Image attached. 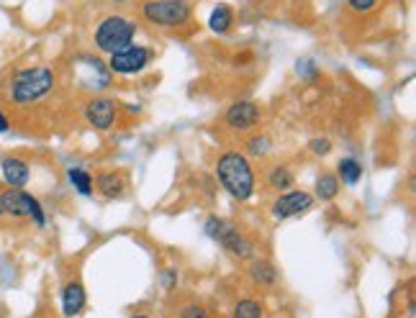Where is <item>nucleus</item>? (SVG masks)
Here are the masks:
<instances>
[{"label":"nucleus","mask_w":416,"mask_h":318,"mask_svg":"<svg viewBox=\"0 0 416 318\" xmlns=\"http://www.w3.org/2000/svg\"><path fill=\"white\" fill-rule=\"evenodd\" d=\"M250 277L257 282V285L270 287V285H275V282H278V270H275V265H273V262L255 260V262H252V267H250Z\"/></svg>","instance_id":"15"},{"label":"nucleus","mask_w":416,"mask_h":318,"mask_svg":"<svg viewBox=\"0 0 416 318\" xmlns=\"http://www.w3.org/2000/svg\"><path fill=\"white\" fill-rule=\"evenodd\" d=\"M260 118H263V113H260V106H257L255 101H237L231 103L229 111H226L224 121L229 128H234V131H252V128L260 123Z\"/></svg>","instance_id":"9"},{"label":"nucleus","mask_w":416,"mask_h":318,"mask_svg":"<svg viewBox=\"0 0 416 318\" xmlns=\"http://www.w3.org/2000/svg\"><path fill=\"white\" fill-rule=\"evenodd\" d=\"M293 183H295L293 172H290L285 165L273 167V170H270V175H268V185L273 188V190H288Z\"/></svg>","instance_id":"19"},{"label":"nucleus","mask_w":416,"mask_h":318,"mask_svg":"<svg viewBox=\"0 0 416 318\" xmlns=\"http://www.w3.org/2000/svg\"><path fill=\"white\" fill-rule=\"evenodd\" d=\"M0 216H3V208H0Z\"/></svg>","instance_id":"28"},{"label":"nucleus","mask_w":416,"mask_h":318,"mask_svg":"<svg viewBox=\"0 0 416 318\" xmlns=\"http://www.w3.org/2000/svg\"><path fill=\"white\" fill-rule=\"evenodd\" d=\"M152 62V49L141 44H128L126 49L113 51L108 59V70L116 75H139Z\"/></svg>","instance_id":"7"},{"label":"nucleus","mask_w":416,"mask_h":318,"mask_svg":"<svg viewBox=\"0 0 416 318\" xmlns=\"http://www.w3.org/2000/svg\"><path fill=\"white\" fill-rule=\"evenodd\" d=\"M308 149L314 154H319V157H327V154L332 152V141H329L327 136H314V139L308 141Z\"/></svg>","instance_id":"22"},{"label":"nucleus","mask_w":416,"mask_h":318,"mask_svg":"<svg viewBox=\"0 0 416 318\" xmlns=\"http://www.w3.org/2000/svg\"><path fill=\"white\" fill-rule=\"evenodd\" d=\"M234 318H263V306L257 300L244 298L234 306Z\"/></svg>","instance_id":"20"},{"label":"nucleus","mask_w":416,"mask_h":318,"mask_svg":"<svg viewBox=\"0 0 416 318\" xmlns=\"http://www.w3.org/2000/svg\"><path fill=\"white\" fill-rule=\"evenodd\" d=\"M54 83H57V77L44 64L19 70L11 77V101L16 106H34L36 101L49 96L54 90Z\"/></svg>","instance_id":"2"},{"label":"nucleus","mask_w":416,"mask_h":318,"mask_svg":"<svg viewBox=\"0 0 416 318\" xmlns=\"http://www.w3.org/2000/svg\"><path fill=\"white\" fill-rule=\"evenodd\" d=\"M314 208V195L306 190H285L283 195L275 198L273 203V216L278 221H285V218H295L303 216L308 210Z\"/></svg>","instance_id":"8"},{"label":"nucleus","mask_w":416,"mask_h":318,"mask_svg":"<svg viewBox=\"0 0 416 318\" xmlns=\"http://www.w3.org/2000/svg\"><path fill=\"white\" fill-rule=\"evenodd\" d=\"M134 36H136V21H131L128 16H121V13H108L96 26L93 44H96L98 51L111 57L113 51H121L128 44H134Z\"/></svg>","instance_id":"3"},{"label":"nucleus","mask_w":416,"mask_h":318,"mask_svg":"<svg viewBox=\"0 0 416 318\" xmlns=\"http://www.w3.org/2000/svg\"><path fill=\"white\" fill-rule=\"evenodd\" d=\"M116 116H118V106L111 98H90L85 106V121L96 131H108L113 128Z\"/></svg>","instance_id":"10"},{"label":"nucleus","mask_w":416,"mask_h":318,"mask_svg":"<svg viewBox=\"0 0 416 318\" xmlns=\"http://www.w3.org/2000/svg\"><path fill=\"white\" fill-rule=\"evenodd\" d=\"M216 178L234 200L244 203L255 195V170H252L247 154L226 152L216 162Z\"/></svg>","instance_id":"1"},{"label":"nucleus","mask_w":416,"mask_h":318,"mask_svg":"<svg viewBox=\"0 0 416 318\" xmlns=\"http://www.w3.org/2000/svg\"><path fill=\"white\" fill-rule=\"evenodd\" d=\"M134 318H147V316H134Z\"/></svg>","instance_id":"27"},{"label":"nucleus","mask_w":416,"mask_h":318,"mask_svg":"<svg viewBox=\"0 0 416 318\" xmlns=\"http://www.w3.org/2000/svg\"><path fill=\"white\" fill-rule=\"evenodd\" d=\"M378 3H380V0H347V8H350L352 13H360V16H362V13L375 11V8H378Z\"/></svg>","instance_id":"23"},{"label":"nucleus","mask_w":416,"mask_h":318,"mask_svg":"<svg viewBox=\"0 0 416 318\" xmlns=\"http://www.w3.org/2000/svg\"><path fill=\"white\" fill-rule=\"evenodd\" d=\"M183 318H208V313L201 306H188L186 311H183Z\"/></svg>","instance_id":"24"},{"label":"nucleus","mask_w":416,"mask_h":318,"mask_svg":"<svg viewBox=\"0 0 416 318\" xmlns=\"http://www.w3.org/2000/svg\"><path fill=\"white\" fill-rule=\"evenodd\" d=\"M8 128H11V121H8V116L0 111V134H6Z\"/></svg>","instance_id":"25"},{"label":"nucleus","mask_w":416,"mask_h":318,"mask_svg":"<svg viewBox=\"0 0 416 318\" xmlns=\"http://www.w3.org/2000/svg\"><path fill=\"white\" fill-rule=\"evenodd\" d=\"M0 208H3V213H8V216H13V218H31L39 229H44L46 226V216H44L41 203H39L34 195H29L26 190L8 188L6 193H0Z\"/></svg>","instance_id":"6"},{"label":"nucleus","mask_w":416,"mask_h":318,"mask_svg":"<svg viewBox=\"0 0 416 318\" xmlns=\"http://www.w3.org/2000/svg\"><path fill=\"white\" fill-rule=\"evenodd\" d=\"M0 172H3L6 185H11L16 190H24L26 185H29V180H31V167L21 157H6L0 162Z\"/></svg>","instance_id":"11"},{"label":"nucleus","mask_w":416,"mask_h":318,"mask_svg":"<svg viewBox=\"0 0 416 318\" xmlns=\"http://www.w3.org/2000/svg\"><path fill=\"white\" fill-rule=\"evenodd\" d=\"M270 136H265V134H260V136H252L250 141H247V154L250 157H265V154L270 152Z\"/></svg>","instance_id":"21"},{"label":"nucleus","mask_w":416,"mask_h":318,"mask_svg":"<svg viewBox=\"0 0 416 318\" xmlns=\"http://www.w3.org/2000/svg\"><path fill=\"white\" fill-rule=\"evenodd\" d=\"M234 21H237L234 8L229 3H218V6H213L211 16H208V29L213 34H218V36H224V34H229L234 29Z\"/></svg>","instance_id":"14"},{"label":"nucleus","mask_w":416,"mask_h":318,"mask_svg":"<svg viewBox=\"0 0 416 318\" xmlns=\"http://www.w3.org/2000/svg\"><path fill=\"white\" fill-rule=\"evenodd\" d=\"M96 190L106 200H118L126 193V175L123 172H101L96 178Z\"/></svg>","instance_id":"12"},{"label":"nucleus","mask_w":416,"mask_h":318,"mask_svg":"<svg viewBox=\"0 0 416 318\" xmlns=\"http://www.w3.org/2000/svg\"><path fill=\"white\" fill-rule=\"evenodd\" d=\"M141 19L157 29H183L193 21L191 0H144Z\"/></svg>","instance_id":"4"},{"label":"nucleus","mask_w":416,"mask_h":318,"mask_svg":"<svg viewBox=\"0 0 416 318\" xmlns=\"http://www.w3.org/2000/svg\"><path fill=\"white\" fill-rule=\"evenodd\" d=\"M85 300H88V295H85V287L80 280H70L67 285H64L62 290V311L67 318H75L83 313L85 308Z\"/></svg>","instance_id":"13"},{"label":"nucleus","mask_w":416,"mask_h":318,"mask_svg":"<svg viewBox=\"0 0 416 318\" xmlns=\"http://www.w3.org/2000/svg\"><path fill=\"white\" fill-rule=\"evenodd\" d=\"M67 178H70L72 188H75L83 198H90L93 190H96V180H93V175H90L88 170H83V167H70V170H67Z\"/></svg>","instance_id":"16"},{"label":"nucleus","mask_w":416,"mask_h":318,"mask_svg":"<svg viewBox=\"0 0 416 318\" xmlns=\"http://www.w3.org/2000/svg\"><path fill=\"white\" fill-rule=\"evenodd\" d=\"M337 195H340V178L334 172H321L319 180H316V198L329 203Z\"/></svg>","instance_id":"17"},{"label":"nucleus","mask_w":416,"mask_h":318,"mask_svg":"<svg viewBox=\"0 0 416 318\" xmlns=\"http://www.w3.org/2000/svg\"><path fill=\"white\" fill-rule=\"evenodd\" d=\"M111 3H116V6H123V3H128V0H111Z\"/></svg>","instance_id":"26"},{"label":"nucleus","mask_w":416,"mask_h":318,"mask_svg":"<svg viewBox=\"0 0 416 318\" xmlns=\"http://www.w3.org/2000/svg\"><path fill=\"white\" fill-rule=\"evenodd\" d=\"M206 234L211 236L213 242L221 244L229 255L239 257V260H250V257L255 255V247H252L250 239H247L237 226L226 223L224 218H218V216L208 218V221H206Z\"/></svg>","instance_id":"5"},{"label":"nucleus","mask_w":416,"mask_h":318,"mask_svg":"<svg viewBox=\"0 0 416 318\" xmlns=\"http://www.w3.org/2000/svg\"><path fill=\"white\" fill-rule=\"evenodd\" d=\"M337 178H340L345 185L352 188V185H357L360 178H362V165H360L357 159H352V157L340 159V162H337Z\"/></svg>","instance_id":"18"}]
</instances>
